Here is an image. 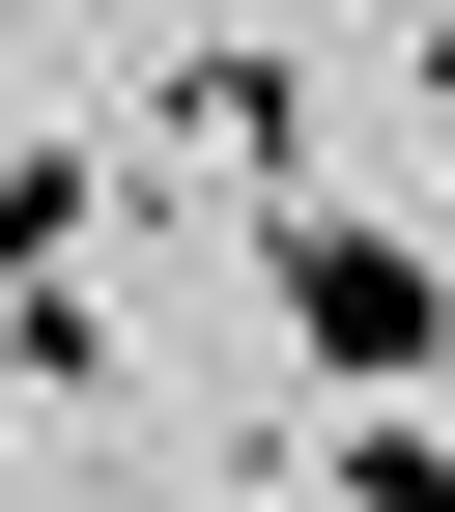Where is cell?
<instances>
[{
    "mask_svg": "<svg viewBox=\"0 0 455 512\" xmlns=\"http://www.w3.org/2000/svg\"><path fill=\"white\" fill-rule=\"evenodd\" d=\"M427 285H455V171H427Z\"/></svg>",
    "mask_w": 455,
    "mask_h": 512,
    "instance_id": "cell-6",
    "label": "cell"
},
{
    "mask_svg": "<svg viewBox=\"0 0 455 512\" xmlns=\"http://www.w3.org/2000/svg\"><path fill=\"white\" fill-rule=\"evenodd\" d=\"M256 285H285V370L342 427H427V370H455V285H427V228H370V200H285L256 228Z\"/></svg>",
    "mask_w": 455,
    "mask_h": 512,
    "instance_id": "cell-1",
    "label": "cell"
},
{
    "mask_svg": "<svg viewBox=\"0 0 455 512\" xmlns=\"http://www.w3.org/2000/svg\"><path fill=\"white\" fill-rule=\"evenodd\" d=\"M114 200H143V143H57V114H29V143H0V285H86Z\"/></svg>",
    "mask_w": 455,
    "mask_h": 512,
    "instance_id": "cell-3",
    "label": "cell"
},
{
    "mask_svg": "<svg viewBox=\"0 0 455 512\" xmlns=\"http://www.w3.org/2000/svg\"><path fill=\"white\" fill-rule=\"evenodd\" d=\"M0 399L86 427V399H114V313H86V285H0Z\"/></svg>",
    "mask_w": 455,
    "mask_h": 512,
    "instance_id": "cell-5",
    "label": "cell"
},
{
    "mask_svg": "<svg viewBox=\"0 0 455 512\" xmlns=\"http://www.w3.org/2000/svg\"><path fill=\"white\" fill-rule=\"evenodd\" d=\"M143 143H171L143 200H228V228H285V200H313V57H285V29H171Z\"/></svg>",
    "mask_w": 455,
    "mask_h": 512,
    "instance_id": "cell-2",
    "label": "cell"
},
{
    "mask_svg": "<svg viewBox=\"0 0 455 512\" xmlns=\"http://www.w3.org/2000/svg\"><path fill=\"white\" fill-rule=\"evenodd\" d=\"M256 512H455V427H285Z\"/></svg>",
    "mask_w": 455,
    "mask_h": 512,
    "instance_id": "cell-4",
    "label": "cell"
}]
</instances>
